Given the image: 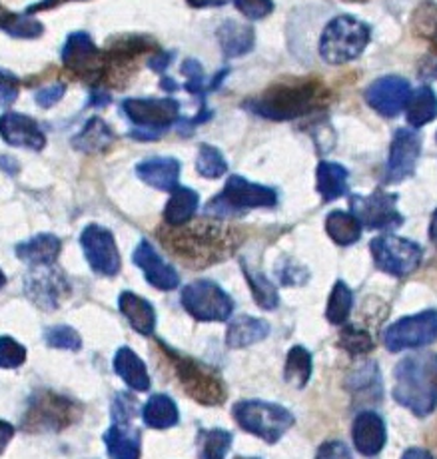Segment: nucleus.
<instances>
[{"label": "nucleus", "mask_w": 437, "mask_h": 459, "mask_svg": "<svg viewBox=\"0 0 437 459\" xmlns=\"http://www.w3.org/2000/svg\"><path fill=\"white\" fill-rule=\"evenodd\" d=\"M160 242L188 266L204 268L226 260L240 244L238 230L218 222H196L159 230Z\"/></svg>", "instance_id": "obj_1"}, {"label": "nucleus", "mask_w": 437, "mask_h": 459, "mask_svg": "<svg viewBox=\"0 0 437 459\" xmlns=\"http://www.w3.org/2000/svg\"><path fill=\"white\" fill-rule=\"evenodd\" d=\"M323 99H326V88L320 82L313 78H296V81H284L270 86L266 92L253 96L242 106L256 117L284 122L316 110Z\"/></svg>", "instance_id": "obj_2"}, {"label": "nucleus", "mask_w": 437, "mask_h": 459, "mask_svg": "<svg viewBox=\"0 0 437 459\" xmlns=\"http://www.w3.org/2000/svg\"><path fill=\"white\" fill-rule=\"evenodd\" d=\"M393 397L416 416L425 418L437 405V354L407 356L396 366Z\"/></svg>", "instance_id": "obj_3"}, {"label": "nucleus", "mask_w": 437, "mask_h": 459, "mask_svg": "<svg viewBox=\"0 0 437 459\" xmlns=\"http://www.w3.org/2000/svg\"><path fill=\"white\" fill-rule=\"evenodd\" d=\"M370 26L357 21L352 14H339L331 19L320 37V58L326 65L339 66L347 65L362 56V52L370 44Z\"/></svg>", "instance_id": "obj_4"}, {"label": "nucleus", "mask_w": 437, "mask_h": 459, "mask_svg": "<svg viewBox=\"0 0 437 459\" xmlns=\"http://www.w3.org/2000/svg\"><path fill=\"white\" fill-rule=\"evenodd\" d=\"M166 354L170 356L174 369H176L180 384L190 397L204 405H220L226 400V385L222 377L218 376L212 368H208L202 361L194 358L182 356L172 348H166V343L159 342Z\"/></svg>", "instance_id": "obj_5"}, {"label": "nucleus", "mask_w": 437, "mask_h": 459, "mask_svg": "<svg viewBox=\"0 0 437 459\" xmlns=\"http://www.w3.org/2000/svg\"><path fill=\"white\" fill-rule=\"evenodd\" d=\"M234 418L240 423L242 429L256 436L268 444H276L287 429L294 426V416L282 405L248 400L234 405Z\"/></svg>", "instance_id": "obj_6"}, {"label": "nucleus", "mask_w": 437, "mask_h": 459, "mask_svg": "<svg viewBox=\"0 0 437 459\" xmlns=\"http://www.w3.org/2000/svg\"><path fill=\"white\" fill-rule=\"evenodd\" d=\"M276 204L278 194L274 188L253 184L242 176H230L220 196L210 202L206 212L214 216H230L248 208H272Z\"/></svg>", "instance_id": "obj_7"}, {"label": "nucleus", "mask_w": 437, "mask_h": 459, "mask_svg": "<svg viewBox=\"0 0 437 459\" xmlns=\"http://www.w3.org/2000/svg\"><path fill=\"white\" fill-rule=\"evenodd\" d=\"M122 110L133 125L138 126L133 132L134 138H159L160 132L170 128L180 117L178 100L170 99H128L122 102Z\"/></svg>", "instance_id": "obj_8"}, {"label": "nucleus", "mask_w": 437, "mask_h": 459, "mask_svg": "<svg viewBox=\"0 0 437 459\" xmlns=\"http://www.w3.org/2000/svg\"><path fill=\"white\" fill-rule=\"evenodd\" d=\"M81 405L68 397L52 392H40L32 397L29 411L24 416V428L29 431L64 429L81 418Z\"/></svg>", "instance_id": "obj_9"}, {"label": "nucleus", "mask_w": 437, "mask_h": 459, "mask_svg": "<svg viewBox=\"0 0 437 459\" xmlns=\"http://www.w3.org/2000/svg\"><path fill=\"white\" fill-rule=\"evenodd\" d=\"M182 306L200 322H226L234 312L232 298L210 280H196L182 290Z\"/></svg>", "instance_id": "obj_10"}, {"label": "nucleus", "mask_w": 437, "mask_h": 459, "mask_svg": "<svg viewBox=\"0 0 437 459\" xmlns=\"http://www.w3.org/2000/svg\"><path fill=\"white\" fill-rule=\"evenodd\" d=\"M370 250L373 255L375 266L381 272L391 273V276H407L414 270H417L424 258V250L412 240L406 238L383 234L373 238L370 244Z\"/></svg>", "instance_id": "obj_11"}, {"label": "nucleus", "mask_w": 437, "mask_h": 459, "mask_svg": "<svg viewBox=\"0 0 437 459\" xmlns=\"http://www.w3.org/2000/svg\"><path fill=\"white\" fill-rule=\"evenodd\" d=\"M437 340V312L425 310L422 314L401 317L399 322L391 324L383 333V343L390 351L414 350L430 346Z\"/></svg>", "instance_id": "obj_12"}, {"label": "nucleus", "mask_w": 437, "mask_h": 459, "mask_svg": "<svg viewBox=\"0 0 437 459\" xmlns=\"http://www.w3.org/2000/svg\"><path fill=\"white\" fill-rule=\"evenodd\" d=\"M63 63L84 81H102L107 74V50L96 47L86 32H73L63 48Z\"/></svg>", "instance_id": "obj_13"}, {"label": "nucleus", "mask_w": 437, "mask_h": 459, "mask_svg": "<svg viewBox=\"0 0 437 459\" xmlns=\"http://www.w3.org/2000/svg\"><path fill=\"white\" fill-rule=\"evenodd\" d=\"M349 206H352V214L365 228L393 230L404 222V216L398 212L396 194L378 190L370 196H352Z\"/></svg>", "instance_id": "obj_14"}, {"label": "nucleus", "mask_w": 437, "mask_h": 459, "mask_svg": "<svg viewBox=\"0 0 437 459\" xmlns=\"http://www.w3.org/2000/svg\"><path fill=\"white\" fill-rule=\"evenodd\" d=\"M81 244L90 268L102 276H116L120 272V254L116 248L115 236L107 228L90 224L84 228Z\"/></svg>", "instance_id": "obj_15"}, {"label": "nucleus", "mask_w": 437, "mask_h": 459, "mask_svg": "<svg viewBox=\"0 0 437 459\" xmlns=\"http://www.w3.org/2000/svg\"><path fill=\"white\" fill-rule=\"evenodd\" d=\"M419 154H422V136L416 128H399L390 146L386 180L396 184L409 178L416 172Z\"/></svg>", "instance_id": "obj_16"}, {"label": "nucleus", "mask_w": 437, "mask_h": 459, "mask_svg": "<svg viewBox=\"0 0 437 459\" xmlns=\"http://www.w3.org/2000/svg\"><path fill=\"white\" fill-rule=\"evenodd\" d=\"M364 96L370 108L381 114V117L393 118L406 108L409 96H412V86L401 76H383L370 84Z\"/></svg>", "instance_id": "obj_17"}, {"label": "nucleus", "mask_w": 437, "mask_h": 459, "mask_svg": "<svg viewBox=\"0 0 437 459\" xmlns=\"http://www.w3.org/2000/svg\"><path fill=\"white\" fill-rule=\"evenodd\" d=\"M68 292L70 288L63 272L52 270L50 266H42L26 278V294L30 296L34 304L47 307V310L56 307L68 296Z\"/></svg>", "instance_id": "obj_18"}, {"label": "nucleus", "mask_w": 437, "mask_h": 459, "mask_svg": "<svg viewBox=\"0 0 437 459\" xmlns=\"http://www.w3.org/2000/svg\"><path fill=\"white\" fill-rule=\"evenodd\" d=\"M0 136L6 144L16 148L42 150L47 144V136L39 122L19 112H4L0 117Z\"/></svg>", "instance_id": "obj_19"}, {"label": "nucleus", "mask_w": 437, "mask_h": 459, "mask_svg": "<svg viewBox=\"0 0 437 459\" xmlns=\"http://www.w3.org/2000/svg\"><path fill=\"white\" fill-rule=\"evenodd\" d=\"M134 264L146 273V280L150 281L154 288L166 290V292L178 288L180 280H178L176 270L168 266V264L160 258L159 252L152 248L150 242L142 240L138 244V248L134 250Z\"/></svg>", "instance_id": "obj_20"}, {"label": "nucleus", "mask_w": 437, "mask_h": 459, "mask_svg": "<svg viewBox=\"0 0 437 459\" xmlns=\"http://www.w3.org/2000/svg\"><path fill=\"white\" fill-rule=\"evenodd\" d=\"M354 446L362 455H378L386 446V423L375 411L357 413L352 428Z\"/></svg>", "instance_id": "obj_21"}, {"label": "nucleus", "mask_w": 437, "mask_h": 459, "mask_svg": "<svg viewBox=\"0 0 437 459\" xmlns=\"http://www.w3.org/2000/svg\"><path fill=\"white\" fill-rule=\"evenodd\" d=\"M138 178L156 190L172 192L178 186L180 162L176 158H148L136 166Z\"/></svg>", "instance_id": "obj_22"}, {"label": "nucleus", "mask_w": 437, "mask_h": 459, "mask_svg": "<svg viewBox=\"0 0 437 459\" xmlns=\"http://www.w3.org/2000/svg\"><path fill=\"white\" fill-rule=\"evenodd\" d=\"M104 444L112 459H140V431L133 421H115L104 434Z\"/></svg>", "instance_id": "obj_23"}, {"label": "nucleus", "mask_w": 437, "mask_h": 459, "mask_svg": "<svg viewBox=\"0 0 437 459\" xmlns=\"http://www.w3.org/2000/svg\"><path fill=\"white\" fill-rule=\"evenodd\" d=\"M115 140H116L115 132H112V128L107 125V122L99 117H94L86 122V126L74 136L73 144L76 150H81V152L100 154V152H107V150L115 144Z\"/></svg>", "instance_id": "obj_24"}, {"label": "nucleus", "mask_w": 437, "mask_h": 459, "mask_svg": "<svg viewBox=\"0 0 437 459\" xmlns=\"http://www.w3.org/2000/svg\"><path fill=\"white\" fill-rule=\"evenodd\" d=\"M218 42H220L226 58H238L253 48L256 34L246 24L228 21L218 29Z\"/></svg>", "instance_id": "obj_25"}, {"label": "nucleus", "mask_w": 437, "mask_h": 459, "mask_svg": "<svg viewBox=\"0 0 437 459\" xmlns=\"http://www.w3.org/2000/svg\"><path fill=\"white\" fill-rule=\"evenodd\" d=\"M120 312L128 317V322L133 328L140 333H152L156 328V314L150 302H146L144 298H140L133 292H122L118 299Z\"/></svg>", "instance_id": "obj_26"}, {"label": "nucleus", "mask_w": 437, "mask_h": 459, "mask_svg": "<svg viewBox=\"0 0 437 459\" xmlns=\"http://www.w3.org/2000/svg\"><path fill=\"white\" fill-rule=\"evenodd\" d=\"M58 254L60 240L52 234H39L16 248V255L34 266H50L58 258Z\"/></svg>", "instance_id": "obj_27"}, {"label": "nucleus", "mask_w": 437, "mask_h": 459, "mask_svg": "<svg viewBox=\"0 0 437 459\" xmlns=\"http://www.w3.org/2000/svg\"><path fill=\"white\" fill-rule=\"evenodd\" d=\"M200 204L198 192L186 186H176L172 190L168 204L164 208V220L168 226H184L194 218Z\"/></svg>", "instance_id": "obj_28"}, {"label": "nucleus", "mask_w": 437, "mask_h": 459, "mask_svg": "<svg viewBox=\"0 0 437 459\" xmlns=\"http://www.w3.org/2000/svg\"><path fill=\"white\" fill-rule=\"evenodd\" d=\"M270 324L264 320L252 316H240L228 325V333H226V342L230 348H244L252 346V343L261 342L268 338Z\"/></svg>", "instance_id": "obj_29"}, {"label": "nucleus", "mask_w": 437, "mask_h": 459, "mask_svg": "<svg viewBox=\"0 0 437 459\" xmlns=\"http://www.w3.org/2000/svg\"><path fill=\"white\" fill-rule=\"evenodd\" d=\"M116 374L124 379L128 387L136 392L150 390V376L146 372L144 361L140 359L130 348H120L115 358Z\"/></svg>", "instance_id": "obj_30"}, {"label": "nucleus", "mask_w": 437, "mask_h": 459, "mask_svg": "<svg viewBox=\"0 0 437 459\" xmlns=\"http://www.w3.org/2000/svg\"><path fill=\"white\" fill-rule=\"evenodd\" d=\"M406 117L412 128H422L437 118V96L430 86L417 88L406 104Z\"/></svg>", "instance_id": "obj_31"}, {"label": "nucleus", "mask_w": 437, "mask_h": 459, "mask_svg": "<svg viewBox=\"0 0 437 459\" xmlns=\"http://www.w3.org/2000/svg\"><path fill=\"white\" fill-rule=\"evenodd\" d=\"M318 192L323 202L338 200L347 194V170L342 164L321 162L318 166Z\"/></svg>", "instance_id": "obj_32"}, {"label": "nucleus", "mask_w": 437, "mask_h": 459, "mask_svg": "<svg viewBox=\"0 0 437 459\" xmlns=\"http://www.w3.org/2000/svg\"><path fill=\"white\" fill-rule=\"evenodd\" d=\"M326 232L336 244L352 246L360 240L362 222L352 214V212L336 210L331 212L326 220Z\"/></svg>", "instance_id": "obj_33"}, {"label": "nucleus", "mask_w": 437, "mask_h": 459, "mask_svg": "<svg viewBox=\"0 0 437 459\" xmlns=\"http://www.w3.org/2000/svg\"><path fill=\"white\" fill-rule=\"evenodd\" d=\"M142 418L148 428L166 429L178 423V408L168 395L159 394V395H152L150 400L146 402Z\"/></svg>", "instance_id": "obj_34"}, {"label": "nucleus", "mask_w": 437, "mask_h": 459, "mask_svg": "<svg viewBox=\"0 0 437 459\" xmlns=\"http://www.w3.org/2000/svg\"><path fill=\"white\" fill-rule=\"evenodd\" d=\"M242 270H244V276L248 280L256 304L260 307H264V310H274V307L279 304L276 286L264 276V273L252 270L246 262H242Z\"/></svg>", "instance_id": "obj_35"}, {"label": "nucleus", "mask_w": 437, "mask_h": 459, "mask_svg": "<svg viewBox=\"0 0 437 459\" xmlns=\"http://www.w3.org/2000/svg\"><path fill=\"white\" fill-rule=\"evenodd\" d=\"M286 382L292 384L294 387H305V384L310 382L312 377V356L310 351L302 348V346H296L290 350V354H287L286 359Z\"/></svg>", "instance_id": "obj_36"}, {"label": "nucleus", "mask_w": 437, "mask_h": 459, "mask_svg": "<svg viewBox=\"0 0 437 459\" xmlns=\"http://www.w3.org/2000/svg\"><path fill=\"white\" fill-rule=\"evenodd\" d=\"M198 446L202 459H226L228 449L232 447V434L226 429L200 431Z\"/></svg>", "instance_id": "obj_37"}, {"label": "nucleus", "mask_w": 437, "mask_h": 459, "mask_svg": "<svg viewBox=\"0 0 437 459\" xmlns=\"http://www.w3.org/2000/svg\"><path fill=\"white\" fill-rule=\"evenodd\" d=\"M0 30L8 32L14 39H39L45 32V26L29 14L4 13L0 19Z\"/></svg>", "instance_id": "obj_38"}, {"label": "nucleus", "mask_w": 437, "mask_h": 459, "mask_svg": "<svg viewBox=\"0 0 437 459\" xmlns=\"http://www.w3.org/2000/svg\"><path fill=\"white\" fill-rule=\"evenodd\" d=\"M352 306H354V298H352V292H349V288L344 284V281H336L326 307L328 322L334 325L346 324L349 312H352Z\"/></svg>", "instance_id": "obj_39"}, {"label": "nucleus", "mask_w": 437, "mask_h": 459, "mask_svg": "<svg viewBox=\"0 0 437 459\" xmlns=\"http://www.w3.org/2000/svg\"><path fill=\"white\" fill-rule=\"evenodd\" d=\"M414 30L437 52V4L425 3L414 13Z\"/></svg>", "instance_id": "obj_40"}, {"label": "nucleus", "mask_w": 437, "mask_h": 459, "mask_svg": "<svg viewBox=\"0 0 437 459\" xmlns=\"http://www.w3.org/2000/svg\"><path fill=\"white\" fill-rule=\"evenodd\" d=\"M196 170L204 176V178H220L228 170V164H226L222 152L214 146L202 144L200 146V152L196 158Z\"/></svg>", "instance_id": "obj_41"}, {"label": "nucleus", "mask_w": 437, "mask_h": 459, "mask_svg": "<svg viewBox=\"0 0 437 459\" xmlns=\"http://www.w3.org/2000/svg\"><path fill=\"white\" fill-rule=\"evenodd\" d=\"M339 342H342V346L352 356L368 354V351H372V348H373V342L370 338V333L364 332V330H357V328H354V325H347V328L342 330Z\"/></svg>", "instance_id": "obj_42"}, {"label": "nucleus", "mask_w": 437, "mask_h": 459, "mask_svg": "<svg viewBox=\"0 0 437 459\" xmlns=\"http://www.w3.org/2000/svg\"><path fill=\"white\" fill-rule=\"evenodd\" d=\"M180 73L188 78V82L184 84V91L200 96V99H204V94L210 91V86L206 84L204 70L200 66L198 60H192V58L186 60V63L180 66Z\"/></svg>", "instance_id": "obj_43"}, {"label": "nucleus", "mask_w": 437, "mask_h": 459, "mask_svg": "<svg viewBox=\"0 0 437 459\" xmlns=\"http://www.w3.org/2000/svg\"><path fill=\"white\" fill-rule=\"evenodd\" d=\"M47 343L50 348H60V350H81L82 340L76 330L68 328V325H56V328H50L47 332Z\"/></svg>", "instance_id": "obj_44"}, {"label": "nucleus", "mask_w": 437, "mask_h": 459, "mask_svg": "<svg viewBox=\"0 0 437 459\" xmlns=\"http://www.w3.org/2000/svg\"><path fill=\"white\" fill-rule=\"evenodd\" d=\"M26 359V350L21 346L19 342L8 338V335H3L0 338V368L13 369L24 364Z\"/></svg>", "instance_id": "obj_45"}, {"label": "nucleus", "mask_w": 437, "mask_h": 459, "mask_svg": "<svg viewBox=\"0 0 437 459\" xmlns=\"http://www.w3.org/2000/svg\"><path fill=\"white\" fill-rule=\"evenodd\" d=\"M236 8L250 21H260L274 11L272 0H234Z\"/></svg>", "instance_id": "obj_46"}, {"label": "nucleus", "mask_w": 437, "mask_h": 459, "mask_svg": "<svg viewBox=\"0 0 437 459\" xmlns=\"http://www.w3.org/2000/svg\"><path fill=\"white\" fill-rule=\"evenodd\" d=\"M112 418L115 421H133L136 418V400L128 394H118L112 403Z\"/></svg>", "instance_id": "obj_47"}, {"label": "nucleus", "mask_w": 437, "mask_h": 459, "mask_svg": "<svg viewBox=\"0 0 437 459\" xmlns=\"http://www.w3.org/2000/svg\"><path fill=\"white\" fill-rule=\"evenodd\" d=\"M64 92H66V84L64 82H55L50 86L40 88L37 96H34V100H37V104L42 106V108H52V106L63 100Z\"/></svg>", "instance_id": "obj_48"}, {"label": "nucleus", "mask_w": 437, "mask_h": 459, "mask_svg": "<svg viewBox=\"0 0 437 459\" xmlns=\"http://www.w3.org/2000/svg\"><path fill=\"white\" fill-rule=\"evenodd\" d=\"M19 96V81L0 70V106H11Z\"/></svg>", "instance_id": "obj_49"}, {"label": "nucleus", "mask_w": 437, "mask_h": 459, "mask_svg": "<svg viewBox=\"0 0 437 459\" xmlns=\"http://www.w3.org/2000/svg\"><path fill=\"white\" fill-rule=\"evenodd\" d=\"M316 459H352V454L342 441H326L320 447Z\"/></svg>", "instance_id": "obj_50"}, {"label": "nucleus", "mask_w": 437, "mask_h": 459, "mask_svg": "<svg viewBox=\"0 0 437 459\" xmlns=\"http://www.w3.org/2000/svg\"><path fill=\"white\" fill-rule=\"evenodd\" d=\"M172 52H164V50H156L154 55L150 56V60H148V66H150L152 70H156V73H162V70L168 68V63L172 60Z\"/></svg>", "instance_id": "obj_51"}, {"label": "nucleus", "mask_w": 437, "mask_h": 459, "mask_svg": "<svg viewBox=\"0 0 437 459\" xmlns=\"http://www.w3.org/2000/svg\"><path fill=\"white\" fill-rule=\"evenodd\" d=\"M13 436H14V428L11 423L0 421V454L4 452V447L8 446V441L13 439Z\"/></svg>", "instance_id": "obj_52"}, {"label": "nucleus", "mask_w": 437, "mask_h": 459, "mask_svg": "<svg viewBox=\"0 0 437 459\" xmlns=\"http://www.w3.org/2000/svg\"><path fill=\"white\" fill-rule=\"evenodd\" d=\"M64 3H68V0H40V3L32 4V6L29 8V13H30V14H32V13H42V11H48V8H55V6H58V4H64Z\"/></svg>", "instance_id": "obj_53"}, {"label": "nucleus", "mask_w": 437, "mask_h": 459, "mask_svg": "<svg viewBox=\"0 0 437 459\" xmlns=\"http://www.w3.org/2000/svg\"><path fill=\"white\" fill-rule=\"evenodd\" d=\"M186 3L194 8H210V6H224L228 4L230 0H186Z\"/></svg>", "instance_id": "obj_54"}, {"label": "nucleus", "mask_w": 437, "mask_h": 459, "mask_svg": "<svg viewBox=\"0 0 437 459\" xmlns=\"http://www.w3.org/2000/svg\"><path fill=\"white\" fill-rule=\"evenodd\" d=\"M401 459H435V457L430 452H425V449H422V447H412V449H407Z\"/></svg>", "instance_id": "obj_55"}, {"label": "nucleus", "mask_w": 437, "mask_h": 459, "mask_svg": "<svg viewBox=\"0 0 437 459\" xmlns=\"http://www.w3.org/2000/svg\"><path fill=\"white\" fill-rule=\"evenodd\" d=\"M110 102V96L107 92H92V104L94 106H107Z\"/></svg>", "instance_id": "obj_56"}, {"label": "nucleus", "mask_w": 437, "mask_h": 459, "mask_svg": "<svg viewBox=\"0 0 437 459\" xmlns=\"http://www.w3.org/2000/svg\"><path fill=\"white\" fill-rule=\"evenodd\" d=\"M430 238H432V242L437 246V210L433 212V218H432V226H430Z\"/></svg>", "instance_id": "obj_57"}, {"label": "nucleus", "mask_w": 437, "mask_h": 459, "mask_svg": "<svg viewBox=\"0 0 437 459\" xmlns=\"http://www.w3.org/2000/svg\"><path fill=\"white\" fill-rule=\"evenodd\" d=\"M160 86L164 88V91H166V92H174V91H178V88H180L178 84H174V82H172V78H162V82H160Z\"/></svg>", "instance_id": "obj_58"}, {"label": "nucleus", "mask_w": 437, "mask_h": 459, "mask_svg": "<svg viewBox=\"0 0 437 459\" xmlns=\"http://www.w3.org/2000/svg\"><path fill=\"white\" fill-rule=\"evenodd\" d=\"M4 284H6V276H4L3 272H0V288H3Z\"/></svg>", "instance_id": "obj_59"}, {"label": "nucleus", "mask_w": 437, "mask_h": 459, "mask_svg": "<svg viewBox=\"0 0 437 459\" xmlns=\"http://www.w3.org/2000/svg\"><path fill=\"white\" fill-rule=\"evenodd\" d=\"M6 11H3V8H0V19H3V14H4Z\"/></svg>", "instance_id": "obj_60"}, {"label": "nucleus", "mask_w": 437, "mask_h": 459, "mask_svg": "<svg viewBox=\"0 0 437 459\" xmlns=\"http://www.w3.org/2000/svg\"><path fill=\"white\" fill-rule=\"evenodd\" d=\"M236 459H253V457H236Z\"/></svg>", "instance_id": "obj_61"}]
</instances>
